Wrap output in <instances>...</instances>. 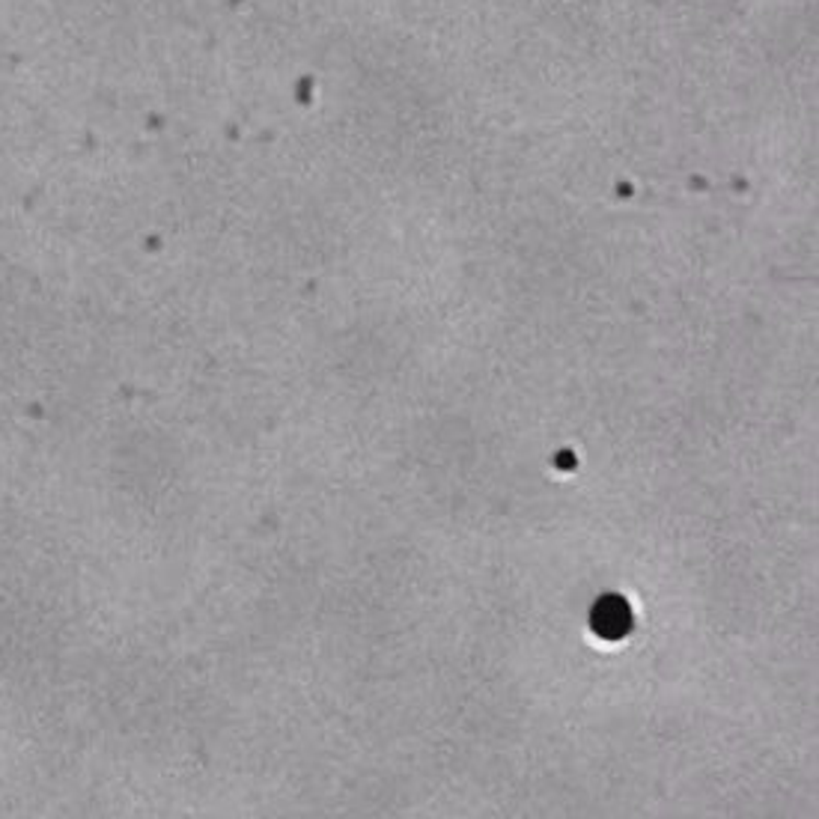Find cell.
<instances>
[{"instance_id": "obj_1", "label": "cell", "mask_w": 819, "mask_h": 819, "mask_svg": "<svg viewBox=\"0 0 819 819\" xmlns=\"http://www.w3.org/2000/svg\"><path fill=\"white\" fill-rule=\"evenodd\" d=\"M628 608L623 599H605L593 611V628L602 638H623L628 628Z\"/></svg>"}]
</instances>
